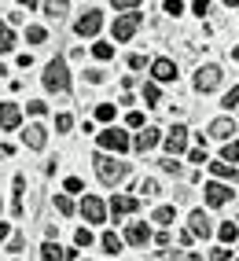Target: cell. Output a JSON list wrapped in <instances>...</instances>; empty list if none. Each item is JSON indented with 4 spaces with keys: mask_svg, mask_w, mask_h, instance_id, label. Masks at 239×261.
<instances>
[{
    "mask_svg": "<svg viewBox=\"0 0 239 261\" xmlns=\"http://www.w3.org/2000/svg\"><path fill=\"white\" fill-rule=\"evenodd\" d=\"M96 173L103 184H122L129 177V162H118L111 154H96Z\"/></svg>",
    "mask_w": 239,
    "mask_h": 261,
    "instance_id": "1",
    "label": "cell"
},
{
    "mask_svg": "<svg viewBox=\"0 0 239 261\" xmlns=\"http://www.w3.org/2000/svg\"><path fill=\"white\" fill-rule=\"evenodd\" d=\"M44 89H52V92H66V89H70V74H66L63 59H52L44 66Z\"/></svg>",
    "mask_w": 239,
    "mask_h": 261,
    "instance_id": "2",
    "label": "cell"
},
{
    "mask_svg": "<svg viewBox=\"0 0 239 261\" xmlns=\"http://www.w3.org/2000/svg\"><path fill=\"white\" fill-rule=\"evenodd\" d=\"M74 30H77V37H96V33L103 30V15H99L96 8H92V11H85L81 19H77V26H74Z\"/></svg>",
    "mask_w": 239,
    "mask_h": 261,
    "instance_id": "3",
    "label": "cell"
},
{
    "mask_svg": "<svg viewBox=\"0 0 239 261\" xmlns=\"http://www.w3.org/2000/svg\"><path fill=\"white\" fill-rule=\"evenodd\" d=\"M217 85H221V66H199V74H195V89L199 92H214L217 89Z\"/></svg>",
    "mask_w": 239,
    "mask_h": 261,
    "instance_id": "4",
    "label": "cell"
},
{
    "mask_svg": "<svg viewBox=\"0 0 239 261\" xmlns=\"http://www.w3.org/2000/svg\"><path fill=\"white\" fill-rule=\"evenodd\" d=\"M99 147H103V151H125L129 147V133H122V129H103V133H99Z\"/></svg>",
    "mask_w": 239,
    "mask_h": 261,
    "instance_id": "5",
    "label": "cell"
},
{
    "mask_svg": "<svg viewBox=\"0 0 239 261\" xmlns=\"http://www.w3.org/2000/svg\"><path fill=\"white\" fill-rule=\"evenodd\" d=\"M140 19L144 15H118L114 19V41H129L136 33V26H140Z\"/></svg>",
    "mask_w": 239,
    "mask_h": 261,
    "instance_id": "6",
    "label": "cell"
},
{
    "mask_svg": "<svg viewBox=\"0 0 239 261\" xmlns=\"http://www.w3.org/2000/svg\"><path fill=\"white\" fill-rule=\"evenodd\" d=\"M81 217H85V221H92V224H99V221L107 217V206L99 202L96 195H85V199H81Z\"/></svg>",
    "mask_w": 239,
    "mask_h": 261,
    "instance_id": "7",
    "label": "cell"
},
{
    "mask_svg": "<svg viewBox=\"0 0 239 261\" xmlns=\"http://www.w3.org/2000/svg\"><path fill=\"white\" fill-rule=\"evenodd\" d=\"M136 210H140V199L136 195H114L111 199V214L114 217H125V214H136Z\"/></svg>",
    "mask_w": 239,
    "mask_h": 261,
    "instance_id": "8",
    "label": "cell"
},
{
    "mask_svg": "<svg viewBox=\"0 0 239 261\" xmlns=\"http://www.w3.org/2000/svg\"><path fill=\"white\" fill-rule=\"evenodd\" d=\"M188 147V129L184 125H173V133H166V151L169 154H180Z\"/></svg>",
    "mask_w": 239,
    "mask_h": 261,
    "instance_id": "9",
    "label": "cell"
},
{
    "mask_svg": "<svg viewBox=\"0 0 239 261\" xmlns=\"http://www.w3.org/2000/svg\"><path fill=\"white\" fill-rule=\"evenodd\" d=\"M151 74H155V81H177V63L173 59H155L151 63Z\"/></svg>",
    "mask_w": 239,
    "mask_h": 261,
    "instance_id": "10",
    "label": "cell"
},
{
    "mask_svg": "<svg viewBox=\"0 0 239 261\" xmlns=\"http://www.w3.org/2000/svg\"><path fill=\"white\" fill-rule=\"evenodd\" d=\"M228 199H232V188H228V184H217V180L206 184V202H210V206H225Z\"/></svg>",
    "mask_w": 239,
    "mask_h": 261,
    "instance_id": "11",
    "label": "cell"
},
{
    "mask_svg": "<svg viewBox=\"0 0 239 261\" xmlns=\"http://www.w3.org/2000/svg\"><path fill=\"white\" fill-rule=\"evenodd\" d=\"M125 239L132 243V247H147V243H151V232H147V224H140V221H132L129 228H125Z\"/></svg>",
    "mask_w": 239,
    "mask_h": 261,
    "instance_id": "12",
    "label": "cell"
},
{
    "mask_svg": "<svg viewBox=\"0 0 239 261\" xmlns=\"http://www.w3.org/2000/svg\"><path fill=\"white\" fill-rule=\"evenodd\" d=\"M19 121H22L19 103H4V107H0V125L4 129H19Z\"/></svg>",
    "mask_w": 239,
    "mask_h": 261,
    "instance_id": "13",
    "label": "cell"
},
{
    "mask_svg": "<svg viewBox=\"0 0 239 261\" xmlns=\"http://www.w3.org/2000/svg\"><path fill=\"white\" fill-rule=\"evenodd\" d=\"M188 232H192V236H202V239H210V236H214V224H210V217L202 214V210H195V214H192V228H188Z\"/></svg>",
    "mask_w": 239,
    "mask_h": 261,
    "instance_id": "14",
    "label": "cell"
},
{
    "mask_svg": "<svg viewBox=\"0 0 239 261\" xmlns=\"http://www.w3.org/2000/svg\"><path fill=\"white\" fill-rule=\"evenodd\" d=\"M22 140H26V147L41 151V147H44V140H48V129H44V125H30V129L22 133Z\"/></svg>",
    "mask_w": 239,
    "mask_h": 261,
    "instance_id": "15",
    "label": "cell"
},
{
    "mask_svg": "<svg viewBox=\"0 0 239 261\" xmlns=\"http://www.w3.org/2000/svg\"><path fill=\"white\" fill-rule=\"evenodd\" d=\"M232 133H235L232 118H217V121H210V136H214V140H232Z\"/></svg>",
    "mask_w": 239,
    "mask_h": 261,
    "instance_id": "16",
    "label": "cell"
},
{
    "mask_svg": "<svg viewBox=\"0 0 239 261\" xmlns=\"http://www.w3.org/2000/svg\"><path fill=\"white\" fill-rule=\"evenodd\" d=\"M158 140H162V136H158V129H144V133H136V140H132V147H136V151L144 154V151H151V147H155Z\"/></svg>",
    "mask_w": 239,
    "mask_h": 261,
    "instance_id": "17",
    "label": "cell"
},
{
    "mask_svg": "<svg viewBox=\"0 0 239 261\" xmlns=\"http://www.w3.org/2000/svg\"><path fill=\"white\" fill-rule=\"evenodd\" d=\"M63 257H66V250L59 247V243H52V239L41 247V261H63Z\"/></svg>",
    "mask_w": 239,
    "mask_h": 261,
    "instance_id": "18",
    "label": "cell"
},
{
    "mask_svg": "<svg viewBox=\"0 0 239 261\" xmlns=\"http://www.w3.org/2000/svg\"><path fill=\"white\" fill-rule=\"evenodd\" d=\"M44 11L52 15V19H63V15L70 11V0H44Z\"/></svg>",
    "mask_w": 239,
    "mask_h": 261,
    "instance_id": "19",
    "label": "cell"
},
{
    "mask_svg": "<svg viewBox=\"0 0 239 261\" xmlns=\"http://www.w3.org/2000/svg\"><path fill=\"white\" fill-rule=\"evenodd\" d=\"M210 173H214V177H221V180H235V169H232L228 162H210Z\"/></svg>",
    "mask_w": 239,
    "mask_h": 261,
    "instance_id": "20",
    "label": "cell"
},
{
    "mask_svg": "<svg viewBox=\"0 0 239 261\" xmlns=\"http://www.w3.org/2000/svg\"><path fill=\"white\" fill-rule=\"evenodd\" d=\"M217 232H221V239H225V243H235V239H239V224H235V221H225Z\"/></svg>",
    "mask_w": 239,
    "mask_h": 261,
    "instance_id": "21",
    "label": "cell"
},
{
    "mask_svg": "<svg viewBox=\"0 0 239 261\" xmlns=\"http://www.w3.org/2000/svg\"><path fill=\"white\" fill-rule=\"evenodd\" d=\"M221 162H239V140H228L221 151Z\"/></svg>",
    "mask_w": 239,
    "mask_h": 261,
    "instance_id": "22",
    "label": "cell"
},
{
    "mask_svg": "<svg viewBox=\"0 0 239 261\" xmlns=\"http://www.w3.org/2000/svg\"><path fill=\"white\" fill-rule=\"evenodd\" d=\"M15 48V33H11V26H0V51H11Z\"/></svg>",
    "mask_w": 239,
    "mask_h": 261,
    "instance_id": "23",
    "label": "cell"
},
{
    "mask_svg": "<svg viewBox=\"0 0 239 261\" xmlns=\"http://www.w3.org/2000/svg\"><path fill=\"white\" fill-rule=\"evenodd\" d=\"M155 221H158V224H173V221H177L173 206H158V210H155Z\"/></svg>",
    "mask_w": 239,
    "mask_h": 261,
    "instance_id": "24",
    "label": "cell"
},
{
    "mask_svg": "<svg viewBox=\"0 0 239 261\" xmlns=\"http://www.w3.org/2000/svg\"><path fill=\"white\" fill-rule=\"evenodd\" d=\"M103 250L107 254H118V250H122V239H118L114 232H103Z\"/></svg>",
    "mask_w": 239,
    "mask_h": 261,
    "instance_id": "25",
    "label": "cell"
},
{
    "mask_svg": "<svg viewBox=\"0 0 239 261\" xmlns=\"http://www.w3.org/2000/svg\"><path fill=\"white\" fill-rule=\"evenodd\" d=\"M136 191H140L144 199H155V195H158V180H140V188H136Z\"/></svg>",
    "mask_w": 239,
    "mask_h": 261,
    "instance_id": "26",
    "label": "cell"
},
{
    "mask_svg": "<svg viewBox=\"0 0 239 261\" xmlns=\"http://www.w3.org/2000/svg\"><path fill=\"white\" fill-rule=\"evenodd\" d=\"M44 37H48V33H44V26H30V30H26V41H30V44H41Z\"/></svg>",
    "mask_w": 239,
    "mask_h": 261,
    "instance_id": "27",
    "label": "cell"
},
{
    "mask_svg": "<svg viewBox=\"0 0 239 261\" xmlns=\"http://www.w3.org/2000/svg\"><path fill=\"white\" fill-rule=\"evenodd\" d=\"M56 210L66 217V214H74V202H70V195H56Z\"/></svg>",
    "mask_w": 239,
    "mask_h": 261,
    "instance_id": "28",
    "label": "cell"
},
{
    "mask_svg": "<svg viewBox=\"0 0 239 261\" xmlns=\"http://www.w3.org/2000/svg\"><path fill=\"white\" fill-rule=\"evenodd\" d=\"M166 261H199V254H195V250H173Z\"/></svg>",
    "mask_w": 239,
    "mask_h": 261,
    "instance_id": "29",
    "label": "cell"
},
{
    "mask_svg": "<svg viewBox=\"0 0 239 261\" xmlns=\"http://www.w3.org/2000/svg\"><path fill=\"white\" fill-rule=\"evenodd\" d=\"M74 243H77V247H92V232L89 228H77L74 232Z\"/></svg>",
    "mask_w": 239,
    "mask_h": 261,
    "instance_id": "30",
    "label": "cell"
},
{
    "mask_svg": "<svg viewBox=\"0 0 239 261\" xmlns=\"http://www.w3.org/2000/svg\"><path fill=\"white\" fill-rule=\"evenodd\" d=\"M96 118H99V121H114V107H111V103H99V107H96Z\"/></svg>",
    "mask_w": 239,
    "mask_h": 261,
    "instance_id": "31",
    "label": "cell"
},
{
    "mask_svg": "<svg viewBox=\"0 0 239 261\" xmlns=\"http://www.w3.org/2000/svg\"><path fill=\"white\" fill-rule=\"evenodd\" d=\"M162 169H166V173H173V177H180V173H184V166L173 162V154H169V159H162Z\"/></svg>",
    "mask_w": 239,
    "mask_h": 261,
    "instance_id": "32",
    "label": "cell"
},
{
    "mask_svg": "<svg viewBox=\"0 0 239 261\" xmlns=\"http://www.w3.org/2000/svg\"><path fill=\"white\" fill-rule=\"evenodd\" d=\"M210 261H232V250L228 247H214L210 250Z\"/></svg>",
    "mask_w": 239,
    "mask_h": 261,
    "instance_id": "33",
    "label": "cell"
},
{
    "mask_svg": "<svg viewBox=\"0 0 239 261\" xmlns=\"http://www.w3.org/2000/svg\"><path fill=\"white\" fill-rule=\"evenodd\" d=\"M92 56H96V59H111L114 48H111V44H92Z\"/></svg>",
    "mask_w": 239,
    "mask_h": 261,
    "instance_id": "34",
    "label": "cell"
},
{
    "mask_svg": "<svg viewBox=\"0 0 239 261\" xmlns=\"http://www.w3.org/2000/svg\"><path fill=\"white\" fill-rule=\"evenodd\" d=\"M144 99H147V103H158V85H155V81L144 85Z\"/></svg>",
    "mask_w": 239,
    "mask_h": 261,
    "instance_id": "35",
    "label": "cell"
},
{
    "mask_svg": "<svg viewBox=\"0 0 239 261\" xmlns=\"http://www.w3.org/2000/svg\"><path fill=\"white\" fill-rule=\"evenodd\" d=\"M221 107H239V89H232V92H225V99H221Z\"/></svg>",
    "mask_w": 239,
    "mask_h": 261,
    "instance_id": "36",
    "label": "cell"
},
{
    "mask_svg": "<svg viewBox=\"0 0 239 261\" xmlns=\"http://www.w3.org/2000/svg\"><path fill=\"white\" fill-rule=\"evenodd\" d=\"M22 247H26V239H22V236H11L8 250H11V254H22Z\"/></svg>",
    "mask_w": 239,
    "mask_h": 261,
    "instance_id": "37",
    "label": "cell"
},
{
    "mask_svg": "<svg viewBox=\"0 0 239 261\" xmlns=\"http://www.w3.org/2000/svg\"><path fill=\"white\" fill-rule=\"evenodd\" d=\"M70 125H74V118H70V114H59V118H56V129H59V133H66Z\"/></svg>",
    "mask_w": 239,
    "mask_h": 261,
    "instance_id": "38",
    "label": "cell"
},
{
    "mask_svg": "<svg viewBox=\"0 0 239 261\" xmlns=\"http://www.w3.org/2000/svg\"><path fill=\"white\" fill-rule=\"evenodd\" d=\"M180 11H184L180 0H166V15H180Z\"/></svg>",
    "mask_w": 239,
    "mask_h": 261,
    "instance_id": "39",
    "label": "cell"
},
{
    "mask_svg": "<svg viewBox=\"0 0 239 261\" xmlns=\"http://www.w3.org/2000/svg\"><path fill=\"white\" fill-rule=\"evenodd\" d=\"M63 188H66V191H85V184H81L77 177H66V184H63Z\"/></svg>",
    "mask_w": 239,
    "mask_h": 261,
    "instance_id": "40",
    "label": "cell"
},
{
    "mask_svg": "<svg viewBox=\"0 0 239 261\" xmlns=\"http://www.w3.org/2000/svg\"><path fill=\"white\" fill-rule=\"evenodd\" d=\"M26 111H30V114H44V103H41V99H30Z\"/></svg>",
    "mask_w": 239,
    "mask_h": 261,
    "instance_id": "41",
    "label": "cell"
},
{
    "mask_svg": "<svg viewBox=\"0 0 239 261\" xmlns=\"http://www.w3.org/2000/svg\"><path fill=\"white\" fill-rule=\"evenodd\" d=\"M136 4H140V0H114L118 11H129V8H136Z\"/></svg>",
    "mask_w": 239,
    "mask_h": 261,
    "instance_id": "42",
    "label": "cell"
},
{
    "mask_svg": "<svg viewBox=\"0 0 239 261\" xmlns=\"http://www.w3.org/2000/svg\"><path fill=\"white\" fill-rule=\"evenodd\" d=\"M129 125H132V129H140V125H144V114H140V111H132V114H129Z\"/></svg>",
    "mask_w": 239,
    "mask_h": 261,
    "instance_id": "43",
    "label": "cell"
},
{
    "mask_svg": "<svg viewBox=\"0 0 239 261\" xmlns=\"http://www.w3.org/2000/svg\"><path fill=\"white\" fill-rule=\"evenodd\" d=\"M192 162H199V166L206 162V147H195V151H192Z\"/></svg>",
    "mask_w": 239,
    "mask_h": 261,
    "instance_id": "44",
    "label": "cell"
},
{
    "mask_svg": "<svg viewBox=\"0 0 239 261\" xmlns=\"http://www.w3.org/2000/svg\"><path fill=\"white\" fill-rule=\"evenodd\" d=\"M210 11V0H195V15H206Z\"/></svg>",
    "mask_w": 239,
    "mask_h": 261,
    "instance_id": "45",
    "label": "cell"
},
{
    "mask_svg": "<svg viewBox=\"0 0 239 261\" xmlns=\"http://www.w3.org/2000/svg\"><path fill=\"white\" fill-rule=\"evenodd\" d=\"M129 66L132 70H144V56H129Z\"/></svg>",
    "mask_w": 239,
    "mask_h": 261,
    "instance_id": "46",
    "label": "cell"
},
{
    "mask_svg": "<svg viewBox=\"0 0 239 261\" xmlns=\"http://www.w3.org/2000/svg\"><path fill=\"white\" fill-rule=\"evenodd\" d=\"M4 239H8V224H4V221H0V243H4Z\"/></svg>",
    "mask_w": 239,
    "mask_h": 261,
    "instance_id": "47",
    "label": "cell"
},
{
    "mask_svg": "<svg viewBox=\"0 0 239 261\" xmlns=\"http://www.w3.org/2000/svg\"><path fill=\"white\" fill-rule=\"evenodd\" d=\"M22 4H26V8H37V4H41V0H22Z\"/></svg>",
    "mask_w": 239,
    "mask_h": 261,
    "instance_id": "48",
    "label": "cell"
},
{
    "mask_svg": "<svg viewBox=\"0 0 239 261\" xmlns=\"http://www.w3.org/2000/svg\"><path fill=\"white\" fill-rule=\"evenodd\" d=\"M225 4H228V8H239V0H225Z\"/></svg>",
    "mask_w": 239,
    "mask_h": 261,
    "instance_id": "49",
    "label": "cell"
},
{
    "mask_svg": "<svg viewBox=\"0 0 239 261\" xmlns=\"http://www.w3.org/2000/svg\"><path fill=\"white\" fill-rule=\"evenodd\" d=\"M232 56H235V59H239V48H235V51H232Z\"/></svg>",
    "mask_w": 239,
    "mask_h": 261,
    "instance_id": "50",
    "label": "cell"
}]
</instances>
